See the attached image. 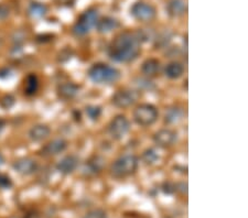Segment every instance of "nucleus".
<instances>
[{
	"mask_svg": "<svg viewBox=\"0 0 248 218\" xmlns=\"http://www.w3.org/2000/svg\"><path fill=\"white\" fill-rule=\"evenodd\" d=\"M140 44L137 32H124L118 34L108 49L110 59L118 63H130L140 54Z\"/></svg>",
	"mask_w": 248,
	"mask_h": 218,
	"instance_id": "obj_1",
	"label": "nucleus"
},
{
	"mask_svg": "<svg viewBox=\"0 0 248 218\" xmlns=\"http://www.w3.org/2000/svg\"><path fill=\"white\" fill-rule=\"evenodd\" d=\"M89 77L97 84H113L121 78V72L108 64L97 63L89 70Z\"/></svg>",
	"mask_w": 248,
	"mask_h": 218,
	"instance_id": "obj_2",
	"label": "nucleus"
},
{
	"mask_svg": "<svg viewBox=\"0 0 248 218\" xmlns=\"http://www.w3.org/2000/svg\"><path fill=\"white\" fill-rule=\"evenodd\" d=\"M138 158L134 154H126L117 159L110 165V174L116 178L129 176L136 172L138 168Z\"/></svg>",
	"mask_w": 248,
	"mask_h": 218,
	"instance_id": "obj_3",
	"label": "nucleus"
},
{
	"mask_svg": "<svg viewBox=\"0 0 248 218\" xmlns=\"http://www.w3.org/2000/svg\"><path fill=\"white\" fill-rule=\"evenodd\" d=\"M98 17V11L94 9V8L86 10L85 13L79 17L78 22L75 23L73 27L74 35H77V37H83V35L90 33V31L97 25Z\"/></svg>",
	"mask_w": 248,
	"mask_h": 218,
	"instance_id": "obj_4",
	"label": "nucleus"
},
{
	"mask_svg": "<svg viewBox=\"0 0 248 218\" xmlns=\"http://www.w3.org/2000/svg\"><path fill=\"white\" fill-rule=\"evenodd\" d=\"M158 110L151 104L139 105L134 112L136 124L141 127H148L155 124L158 119Z\"/></svg>",
	"mask_w": 248,
	"mask_h": 218,
	"instance_id": "obj_5",
	"label": "nucleus"
},
{
	"mask_svg": "<svg viewBox=\"0 0 248 218\" xmlns=\"http://www.w3.org/2000/svg\"><path fill=\"white\" fill-rule=\"evenodd\" d=\"M130 129V124L128 119L123 116V115H118L116 116L113 120L110 121L108 126V132L110 137L115 139V140H121L126 136L127 132Z\"/></svg>",
	"mask_w": 248,
	"mask_h": 218,
	"instance_id": "obj_6",
	"label": "nucleus"
},
{
	"mask_svg": "<svg viewBox=\"0 0 248 218\" xmlns=\"http://www.w3.org/2000/svg\"><path fill=\"white\" fill-rule=\"evenodd\" d=\"M138 99V94L135 90H118L116 92L113 97H111V102L113 105L118 107V108H128L131 105H134L136 101Z\"/></svg>",
	"mask_w": 248,
	"mask_h": 218,
	"instance_id": "obj_7",
	"label": "nucleus"
},
{
	"mask_svg": "<svg viewBox=\"0 0 248 218\" xmlns=\"http://www.w3.org/2000/svg\"><path fill=\"white\" fill-rule=\"evenodd\" d=\"M131 15L139 21L146 22L155 19L157 11H155V8L154 6L148 5L145 2H137L131 7Z\"/></svg>",
	"mask_w": 248,
	"mask_h": 218,
	"instance_id": "obj_8",
	"label": "nucleus"
},
{
	"mask_svg": "<svg viewBox=\"0 0 248 218\" xmlns=\"http://www.w3.org/2000/svg\"><path fill=\"white\" fill-rule=\"evenodd\" d=\"M178 140V133L171 129H161L155 133L154 142L160 148H169Z\"/></svg>",
	"mask_w": 248,
	"mask_h": 218,
	"instance_id": "obj_9",
	"label": "nucleus"
},
{
	"mask_svg": "<svg viewBox=\"0 0 248 218\" xmlns=\"http://www.w3.org/2000/svg\"><path fill=\"white\" fill-rule=\"evenodd\" d=\"M66 148L67 142L64 139H54V140H52L45 146H42L39 153L42 157H54L65 151Z\"/></svg>",
	"mask_w": 248,
	"mask_h": 218,
	"instance_id": "obj_10",
	"label": "nucleus"
},
{
	"mask_svg": "<svg viewBox=\"0 0 248 218\" xmlns=\"http://www.w3.org/2000/svg\"><path fill=\"white\" fill-rule=\"evenodd\" d=\"M15 171L22 175H30L38 170V164L34 160L30 158H21L14 163Z\"/></svg>",
	"mask_w": 248,
	"mask_h": 218,
	"instance_id": "obj_11",
	"label": "nucleus"
},
{
	"mask_svg": "<svg viewBox=\"0 0 248 218\" xmlns=\"http://www.w3.org/2000/svg\"><path fill=\"white\" fill-rule=\"evenodd\" d=\"M78 164L79 159L74 154H70V156L64 157L61 161H59V163L57 164V170L62 174H71L78 169Z\"/></svg>",
	"mask_w": 248,
	"mask_h": 218,
	"instance_id": "obj_12",
	"label": "nucleus"
},
{
	"mask_svg": "<svg viewBox=\"0 0 248 218\" xmlns=\"http://www.w3.org/2000/svg\"><path fill=\"white\" fill-rule=\"evenodd\" d=\"M104 168H105V160H104V158L94 156L86 162L84 171H85L87 175H96V174L101 173Z\"/></svg>",
	"mask_w": 248,
	"mask_h": 218,
	"instance_id": "obj_13",
	"label": "nucleus"
},
{
	"mask_svg": "<svg viewBox=\"0 0 248 218\" xmlns=\"http://www.w3.org/2000/svg\"><path fill=\"white\" fill-rule=\"evenodd\" d=\"M79 87L75 85L74 83H63V84L58 86V96L63 99V101H69V99L74 98L78 93Z\"/></svg>",
	"mask_w": 248,
	"mask_h": 218,
	"instance_id": "obj_14",
	"label": "nucleus"
},
{
	"mask_svg": "<svg viewBox=\"0 0 248 218\" xmlns=\"http://www.w3.org/2000/svg\"><path fill=\"white\" fill-rule=\"evenodd\" d=\"M187 10L186 3L185 0H170L167 6V11L171 17H181Z\"/></svg>",
	"mask_w": 248,
	"mask_h": 218,
	"instance_id": "obj_15",
	"label": "nucleus"
},
{
	"mask_svg": "<svg viewBox=\"0 0 248 218\" xmlns=\"http://www.w3.org/2000/svg\"><path fill=\"white\" fill-rule=\"evenodd\" d=\"M97 31L99 33H109L111 31L117 29L119 27V22L117 21V19H115L113 17H105L97 21Z\"/></svg>",
	"mask_w": 248,
	"mask_h": 218,
	"instance_id": "obj_16",
	"label": "nucleus"
},
{
	"mask_svg": "<svg viewBox=\"0 0 248 218\" xmlns=\"http://www.w3.org/2000/svg\"><path fill=\"white\" fill-rule=\"evenodd\" d=\"M51 130L46 125H37L32 127L29 131V137L32 141H42L50 136Z\"/></svg>",
	"mask_w": 248,
	"mask_h": 218,
	"instance_id": "obj_17",
	"label": "nucleus"
},
{
	"mask_svg": "<svg viewBox=\"0 0 248 218\" xmlns=\"http://www.w3.org/2000/svg\"><path fill=\"white\" fill-rule=\"evenodd\" d=\"M141 71L146 76H155L160 71V62L157 58H148L142 63Z\"/></svg>",
	"mask_w": 248,
	"mask_h": 218,
	"instance_id": "obj_18",
	"label": "nucleus"
},
{
	"mask_svg": "<svg viewBox=\"0 0 248 218\" xmlns=\"http://www.w3.org/2000/svg\"><path fill=\"white\" fill-rule=\"evenodd\" d=\"M183 72H185V67L179 62H171L166 66L165 74L167 77L171 79H177L182 76Z\"/></svg>",
	"mask_w": 248,
	"mask_h": 218,
	"instance_id": "obj_19",
	"label": "nucleus"
},
{
	"mask_svg": "<svg viewBox=\"0 0 248 218\" xmlns=\"http://www.w3.org/2000/svg\"><path fill=\"white\" fill-rule=\"evenodd\" d=\"M183 117V110L182 108H180V107H171L166 112L165 115V122L166 124H177L180 120H181Z\"/></svg>",
	"mask_w": 248,
	"mask_h": 218,
	"instance_id": "obj_20",
	"label": "nucleus"
},
{
	"mask_svg": "<svg viewBox=\"0 0 248 218\" xmlns=\"http://www.w3.org/2000/svg\"><path fill=\"white\" fill-rule=\"evenodd\" d=\"M39 88V79L34 74L28 75L25 81V93L28 96H32L37 93Z\"/></svg>",
	"mask_w": 248,
	"mask_h": 218,
	"instance_id": "obj_21",
	"label": "nucleus"
},
{
	"mask_svg": "<svg viewBox=\"0 0 248 218\" xmlns=\"http://www.w3.org/2000/svg\"><path fill=\"white\" fill-rule=\"evenodd\" d=\"M172 40V33L170 31H163L160 34H158L155 39V49H163L169 45V43Z\"/></svg>",
	"mask_w": 248,
	"mask_h": 218,
	"instance_id": "obj_22",
	"label": "nucleus"
},
{
	"mask_svg": "<svg viewBox=\"0 0 248 218\" xmlns=\"http://www.w3.org/2000/svg\"><path fill=\"white\" fill-rule=\"evenodd\" d=\"M47 13V8L46 5L40 2H32L29 7V14L33 18H42Z\"/></svg>",
	"mask_w": 248,
	"mask_h": 218,
	"instance_id": "obj_23",
	"label": "nucleus"
},
{
	"mask_svg": "<svg viewBox=\"0 0 248 218\" xmlns=\"http://www.w3.org/2000/svg\"><path fill=\"white\" fill-rule=\"evenodd\" d=\"M141 159H142V161L145 162V164L151 165V164H154L158 161L159 154L157 153V151H155V149L149 148V149H147V150H145V151H143Z\"/></svg>",
	"mask_w": 248,
	"mask_h": 218,
	"instance_id": "obj_24",
	"label": "nucleus"
},
{
	"mask_svg": "<svg viewBox=\"0 0 248 218\" xmlns=\"http://www.w3.org/2000/svg\"><path fill=\"white\" fill-rule=\"evenodd\" d=\"M85 113L91 120H97L102 115V107L96 105H90L85 108Z\"/></svg>",
	"mask_w": 248,
	"mask_h": 218,
	"instance_id": "obj_25",
	"label": "nucleus"
},
{
	"mask_svg": "<svg viewBox=\"0 0 248 218\" xmlns=\"http://www.w3.org/2000/svg\"><path fill=\"white\" fill-rule=\"evenodd\" d=\"M15 105V97L11 96V95H5L0 101V106L2 107L3 109H9Z\"/></svg>",
	"mask_w": 248,
	"mask_h": 218,
	"instance_id": "obj_26",
	"label": "nucleus"
},
{
	"mask_svg": "<svg viewBox=\"0 0 248 218\" xmlns=\"http://www.w3.org/2000/svg\"><path fill=\"white\" fill-rule=\"evenodd\" d=\"M13 186V181L11 178L6 175V174H1L0 173V189H10Z\"/></svg>",
	"mask_w": 248,
	"mask_h": 218,
	"instance_id": "obj_27",
	"label": "nucleus"
},
{
	"mask_svg": "<svg viewBox=\"0 0 248 218\" xmlns=\"http://www.w3.org/2000/svg\"><path fill=\"white\" fill-rule=\"evenodd\" d=\"M84 218H107V215L102 209H94V211L87 213Z\"/></svg>",
	"mask_w": 248,
	"mask_h": 218,
	"instance_id": "obj_28",
	"label": "nucleus"
},
{
	"mask_svg": "<svg viewBox=\"0 0 248 218\" xmlns=\"http://www.w3.org/2000/svg\"><path fill=\"white\" fill-rule=\"evenodd\" d=\"M162 189H163V192H165L166 194H169V195L177 192V185H175L174 183H172V182H166V183L163 184Z\"/></svg>",
	"mask_w": 248,
	"mask_h": 218,
	"instance_id": "obj_29",
	"label": "nucleus"
},
{
	"mask_svg": "<svg viewBox=\"0 0 248 218\" xmlns=\"http://www.w3.org/2000/svg\"><path fill=\"white\" fill-rule=\"evenodd\" d=\"M9 15H10L9 7H8L7 5H3V3H1V5H0V20L7 19L8 17H9Z\"/></svg>",
	"mask_w": 248,
	"mask_h": 218,
	"instance_id": "obj_30",
	"label": "nucleus"
},
{
	"mask_svg": "<svg viewBox=\"0 0 248 218\" xmlns=\"http://www.w3.org/2000/svg\"><path fill=\"white\" fill-rule=\"evenodd\" d=\"M11 75V71L9 69H1L0 70V78H8Z\"/></svg>",
	"mask_w": 248,
	"mask_h": 218,
	"instance_id": "obj_31",
	"label": "nucleus"
},
{
	"mask_svg": "<svg viewBox=\"0 0 248 218\" xmlns=\"http://www.w3.org/2000/svg\"><path fill=\"white\" fill-rule=\"evenodd\" d=\"M181 189L182 193H187V184L186 183H180L179 185H177V191Z\"/></svg>",
	"mask_w": 248,
	"mask_h": 218,
	"instance_id": "obj_32",
	"label": "nucleus"
},
{
	"mask_svg": "<svg viewBox=\"0 0 248 218\" xmlns=\"http://www.w3.org/2000/svg\"><path fill=\"white\" fill-rule=\"evenodd\" d=\"M5 125H6V121L3 120V119H0V133H1L3 128H5Z\"/></svg>",
	"mask_w": 248,
	"mask_h": 218,
	"instance_id": "obj_33",
	"label": "nucleus"
},
{
	"mask_svg": "<svg viewBox=\"0 0 248 218\" xmlns=\"http://www.w3.org/2000/svg\"><path fill=\"white\" fill-rule=\"evenodd\" d=\"M25 218H39V216L35 213H29L28 215H26Z\"/></svg>",
	"mask_w": 248,
	"mask_h": 218,
	"instance_id": "obj_34",
	"label": "nucleus"
},
{
	"mask_svg": "<svg viewBox=\"0 0 248 218\" xmlns=\"http://www.w3.org/2000/svg\"><path fill=\"white\" fill-rule=\"evenodd\" d=\"M3 162H5V159H3V157L0 154V166L3 164Z\"/></svg>",
	"mask_w": 248,
	"mask_h": 218,
	"instance_id": "obj_35",
	"label": "nucleus"
}]
</instances>
